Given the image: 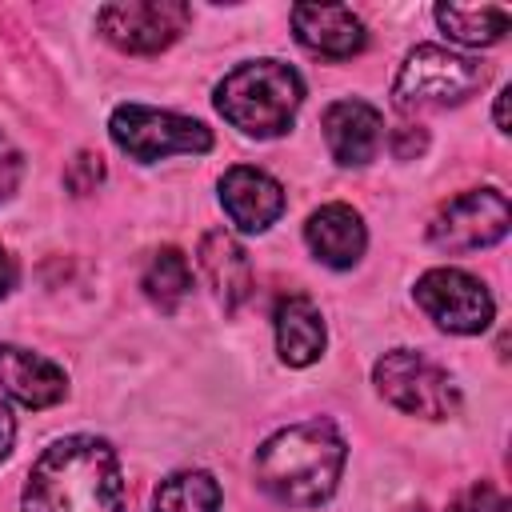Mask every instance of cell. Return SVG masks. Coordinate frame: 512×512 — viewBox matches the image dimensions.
Returning <instances> with one entry per match:
<instances>
[{"mask_svg": "<svg viewBox=\"0 0 512 512\" xmlns=\"http://www.w3.org/2000/svg\"><path fill=\"white\" fill-rule=\"evenodd\" d=\"M188 20H192V8L180 0H116L96 12L100 36L112 48L136 52V56H152L176 44Z\"/></svg>", "mask_w": 512, "mask_h": 512, "instance_id": "obj_7", "label": "cell"}, {"mask_svg": "<svg viewBox=\"0 0 512 512\" xmlns=\"http://www.w3.org/2000/svg\"><path fill=\"white\" fill-rule=\"evenodd\" d=\"M12 288H16V260L0 248V300H4Z\"/></svg>", "mask_w": 512, "mask_h": 512, "instance_id": "obj_25", "label": "cell"}, {"mask_svg": "<svg viewBox=\"0 0 512 512\" xmlns=\"http://www.w3.org/2000/svg\"><path fill=\"white\" fill-rule=\"evenodd\" d=\"M324 140H328V152L336 164L360 168L380 152L384 120L364 100H336L324 112Z\"/></svg>", "mask_w": 512, "mask_h": 512, "instance_id": "obj_13", "label": "cell"}, {"mask_svg": "<svg viewBox=\"0 0 512 512\" xmlns=\"http://www.w3.org/2000/svg\"><path fill=\"white\" fill-rule=\"evenodd\" d=\"M508 96H512L508 88H500V96H496V128L500 132H508Z\"/></svg>", "mask_w": 512, "mask_h": 512, "instance_id": "obj_26", "label": "cell"}, {"mask_svg": "<svg viewBox=\"0 0 512 512\" xmlns=\"http://www.w3.org/2000/svg\"><path fill=\"white\" fill-rule=\"evenodd\" d=\"M292 28H296V40L324 60H352L368 44L364 20L344 4H296Z\"/></svg>", "mask_w": 512, "mask_h": 512, "instance_id": "obj_10", "label": "cell"}, {"mask_svg": "<svg viewBox=\"0 0 512 512\" xmlns=\"http://www.w3.org/2000/svg\"><path fill=\"white\" fill-rule=\"evenodd\" d=\"M140 288L144 296L160 308V312H176L184 304V296L192 292V264L180 248H156L144 264V276H140Z\"/></svg>", "mask_w": 512, "mask_h": 512, "instance_id": "obj_18", "label": "cell"}, {"mask_svg": "<svg viewBox=\"0 0 512 512\" xmlns=\"http://www.w3.org/2000/svg\"><path fill=\"white\" fill-rule=\"evenodd\" d=\"M100 180H104V160L96 152H76L72 164H68V172H64V184L76 196H88V192H96Z\"/></svg>", "mask_w": 512, "mask_h": 512, "instance_id": "obj_20", "label": "cell"}, {"mask_svg": "<svg viewBox=\"0 0 512 512\" xmlns=\"http://www.w3.org/2000/svg\"><path fill=\"white\" fill-rule=\"evenodd\" d=\"M220 508V484L204 468H184L160 480L152 496V512H216Z\"/></svg>", "mask_w": 512, "mask_h": 512, "instance_id": "obj_19", "label": "cell"}, {"mask_svg": "<svg viewBox=\"0 0 512 512\" xmlns=\"http://www.w3.org/2000/svg\"><path fill=\"white\" fill-rule=\"evenodd\" d=\"M348 444L332 420H300L272 432L256 452V484L292 508L324 504L344 472Z\"/></svg>", "mask_w": 512, "mask_h": 512, "instance_id": "obj_2", "label": "cell"}, {"mask_svg": "<svg viewBox=\"0 0 512 512\" xmlns=\"http://www.w3.org/2000/svg\"><path fill=\"white\" fill-rule=\"evenodd\" d=\"M372 384L392 408L420 416V420H448L460 412V392H456L452 376L440 364H432L424 352H412V348L384 352L372 364Z\"/></svg>", "mask_w": 512, "mask_h": 512, "instance_id": "obj_5", "label": "cell"}, {"mask_svg": "<svg viewBox=\"0 0 512 512\" xmlns=\"http://www.w3.org/2000/svg\"><path fill=\"white\" fill-rule=\"evenodd\" d=\"M220 204L240 232H264L284 212V188L264 168L236 164L220 176Z\"/></svg>", "mask_w": 512, "mask_h": 512, "instance_id": "obj_11", "label": "cell"}, {"mask_svg": "<svg viewBox=\"0 0 512 512\" xmlns=\"http://www.w3.org/2000/svg\"><path fill=\"white\" fill-rule=\"evenodd\" d=\"M20 512H124L116 448L88 432L52 440L24 480Z\"/></svg>", "mask_w": 512, "mask_h": 512, "instance_id": "obj_1", "label": "cell"}, {"mask_svg": "<svg viewBox=\"0 0 512 512\" xmlns=\"http://www.w3.org/2000/svg\"><path fill=\"white\" fill-rule=\"evenodd\" d=\"M304 240L312 248V256L328 268H352L360 264L364 248H368V232L356 208L348 204H324L308 216L304 224Z\"/></svg>", "mask_w": 512, "mask_h": 512, "instance_id": "obj_15", "label": "cell"}, {"mask_svg": "<svg viewBox=\"0 0 512 512\" xmlns=\"http://www.w3.org/2000/svg\"><path fill=\"white\" fill-rule=\"evenodd\" d=\"M112 144L140 164H156L164 156H200L212 148V132L180 112L148 108V104H120L108 120Z\"/></svg>", "mask_w": 512, "mask_h": 512, "instance_id": "obj_6", "label": "cell"}, {"mask_svg": "<svg viewBox=\"0 0 512 512\" xmlns=\"http://www.w3.org/2000/svg\"><path fill=\"white\" fill-rule=\"evenodd\" d=\"M508 224H512L508 196L500 188H472L436 208V216L428 220V240L440 252H476L504 240Z\"/></svg>", "mask_w": 512, "mask_h": 512, "instance_id": "obj_8", "label": "cell"}, {"mask_svg": "<svg viewBox=\"0 0 512 512\" xmlns=\"http://www.w3.org/2000/svg\"><path fill=\"white\" fill-rule=\"evenodd\" d=\"M276 352L288 368H308L324 352V316L308 296H284L276 304Z\"/></svg>", "mask_w": 512, "mask_h": 512, "instance_id": "obj_16", "label": "cell"}, {"mask_svg": "<svg viewBox=\"0 0 512 512\" xmlns=\"http://www.w3.org/2000/svg\"><path fill=\"white\" fill-rule=\"evenodd\" d=\"M0 388L24 408H52L68 396V376L60 364L32 348L0 344Z\"/></svg>", "mask_w": 512, "mask_h": 512, "instance_id": "obj_12", "label": "cell"}, {"mask_svg": "<svg viewBox=\"0 0 512 512\" xmlns=\"http://www.w3.org/2000/svg\"><path fill=\"white\" fill-rule=\"evenodd\" d=\"M392 152H396L400 160H412L416 152H424V132H420V128H412V124L396 128V136H392Z\"/></svg>", "mask_w": 512, "mask_h": 512, "instance_id": "obj_23", "label": "cell"}, {"mask_svg": "<svg viewBox=\"0 0 512 512\" xmlns=\"http://www.w3.org/2000/svg\"><path fill=\"white\" fill-rule=\"evenodd\" d=\"M20 180H24V152L0 132V204H8L16 196Z\"/></svg>", "mask_w": 512, "mask_h": 512, "instance_id": "obj_21", "label": "cell"}, {"mask_svg": "<svg viewBox=\"0 0 512 512\" xmlns=\"http://www.w3.org/2000/svg\"><path fill=\"white\" fill-rule=\"evenodd\" d=\"M452 512H508V500H504L496 488L480 484V488L464 492V496L452 504Z\"/></svg>", "mask_w": 512, "mask_h": 512, "instance_id": "obj_22", "label": "cell"}, {"mask_svg": "<svg viewBox=\"0 0 512 512\" xmlns=\"http://www.w3.org/2000/svg\"><path fill=\"white\" fill-rule=\"evenodd\" d=\"M416 304L424 308L428 320H436L444 332L456 336H476L492 324V292L484 288V280L460 272V268H428L416 280Z\"/></svg>", "mask_w": 512, "mask_h": 512, "instance_id": "obj_9", "label": "cell"}, {"mask_svg": "<svg viewBox=\"0 0 512 512\" xmlns=\"http://www.w3.org/2000/svg\"><path fill=\"white\" fill-rule=\"evenodd\" d=\"M196 260H200V272H204L212 296L224 304V312H236L252 296V260L232 232H224V228L204 232Z\"/></svg>", "mask_w": 512, "mask_h": 512, "instance_id": "obj_14", "label": "cell"}, {"mask_svg": "<svg viewBox=\"0 0 512 512\" xmlns=\"http://www.w3.org/2000/svg\"><path fill=\"white\" fill-rule=\"evenodd\" d=\"M212 100L232 128H240L244 136L268 140L292 128L304 100V80L284 60H248L216 84Z\"/></svg>", "mask_w": 512, "mask_h": 512, "instance_id": "obj_3", "label": "cell"}, {"mask_svg": "<svg viewBox=\"0 0 512 512\" xmlns=\"http://www.w3.org/2000/svg\"><path fill=\"white\" fill-rule=\"evenodd\" d=\"M436 24L456 44L488 48L504 40V32L512 28V16L500 4H436Z\"/></svg>", "mask_w": 512, "mask_h": 512, "instance_id": "obj_17", "label": "cell"}, {"mask_svg": "<svg viewBox=\"0 0 512 512\" xmlns=\"http://www.w3.org/2000/svg\"><path fill=\"white\" fill-rule=\"evenodd\" d=\"M12 440H16V416H12V408L0 400V464H4L8 452H12Z\"/></svg>", "mask_w": 512, "mask_h": 512, "instance_id": "obj_24", "label": "cell"}, {"mask_svg": "<svg viewBox=\"0 0 512 512\" xmlns=\"http://www.w3.org/2000/svg\"><path fill=\"white\" fill-rule=\"evenodd\" d=\"M484 84V68L472 56L448 52L440 44H420L404 56L392 96L400 112H420V108H448L468 100Z\"/></svg>", "mask_w": 512, "mask_h": 512, "instance_id": "obj_4", "label": "cell"}]
</instances>
